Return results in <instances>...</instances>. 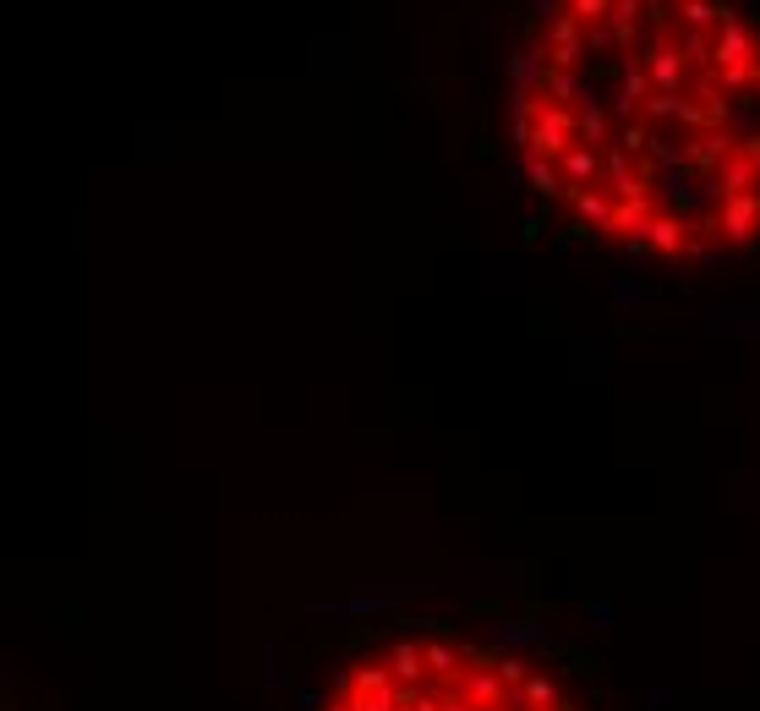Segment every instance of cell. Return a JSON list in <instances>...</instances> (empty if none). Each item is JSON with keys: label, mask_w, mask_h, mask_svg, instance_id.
<instances>
[{"label": "cell", "mask_w": 760, "mask_h": 711, "mask_svg": "<svg viewBox=\"0 0 760 711\" xmlns=\"http://www.w3.org/2000/svg\"><path fill=\"white\" fill-rule=\"evenodd\" d=\"M318 711H596L553 662L449 624H389L350 646Z\"/></svg>", "instance_id": "obj_1"}]
</instances>
